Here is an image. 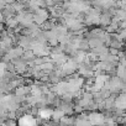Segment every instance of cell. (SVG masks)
<instances>
[{"instance_id": "cell-1", "label": "cell", "mask_w": 126, "mask_h": 126, "mask_svg": "<svg viewBox=\"0 0 126 126\" xmlns=\"http://www.w3.org/2000/svg\"><path fill=\"white\" fill-rule=\"evenodd\" d=\"M19 126H36V120H35V117H32L30 115H25L20 119Z\"/></svg>"}]
</instances>
